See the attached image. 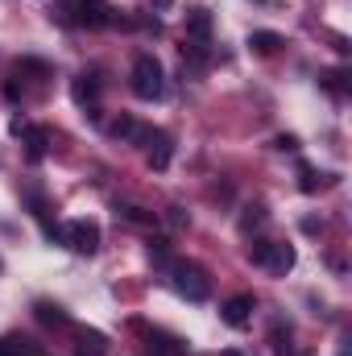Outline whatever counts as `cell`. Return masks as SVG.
I'll return each mask as SVG.
<instances>
[{
	"instance_id": "52a82bcc",
	"label": "cell",
	"mask_w": 352,
	"mask_h": 356,
	"mask_svg": "<svg viewBox=\"0 0 352 356\" xmlns=\"http://www.w3.org/2000/svg\"><path fill=\"white\" fill-rule=\"evenodd\" d=\"M99 91H104L99 71H79V75L71 79V95H75V104H83V108H91V104L99 99Z\"/></svg>"
},
{
	"instance_id": "6da1fadb",
	"label": "cell",
	"mask_w": 352,
	"mask_h": 356,
	"mask_svg": "<svg viewBox=\"0 0 352 356\" xmlns=\"http://www.w3.org/2000/svg\"><path fill=\"white\" fill-rule=\"evenodd\" d=\"M129 88H133L137 99H145V104L162 99V91H166V71H162V63H158L154 54H137L133 75H129Z\"/></svg>"
},
{
	"instance_id": "ffe728a7",
	"label": "cell",
	"mask_w": 352,
	"mask_h": 356,
	"mask_svg": "<svg viewBox=\"0 0 352 356\" xmlns=\"http://www.w3.org/2000/svg\"><path fill=\"white\" fill-rule=\"evenodd\" d=\"M269 340H273V353L278 356H290V327L282 332V323H278V327L269 332Z\"/></svg>"
},
{
	"instance_id": "8fae6325",
	"label": "cell",
	"mask_w": 352,
	"mask_h": 356,
	"mask_svg": "<svg viewBox=\"0 0 352 356\" xmlns=\"http://www.w3.org/2000/svg\"><path fill=\"white\" fill-rule=\"evenodd\" d=\"M75 356H108V340L99 332H79L75 340Z\"/></svg>"
},
{
	"instance_id": "9c48e42d",
	"label": "cell",
	"mask_w": 352,
	"mask_h": 356,
	"mask_svg": "<svg viewBox=\"0 0 352 356\" xmlns=\"http://www.w3.org/2000/svg\"><path fill=\"white\" fill-rule=\"evenodd\" d=\"M33 315H38V323H46V327H67V323H71V315H67L58 302H50V298H38V302H33Z\"/></svg>"
},
{
	"instance_id": "7c38bea8",
	"label": "cell",
	"mask_w": 352,
	"mask_h": 356,
	"mask_svg": "<svg viewBox=\"0 0 352 356\" xmlns=\"http://www.w3.org/2000/svg\"><path fill=\"white\" fill-rule=\"evenodd\" d=\"M25 141H29V162H42L46 158V145H50V133L38 129V124H25Z\"/></svg>"
},
{
	"instance_id": "d4e9b609",
	"label": "cell",
	"mask_w": 352,
	"mask_h": 356,
	"mask_svg": "<svg viewBox=\"0 0 352 356\" xmlns=\"http://www.w3.org/2000/svg\"><path fill=\"white\" fill-rule=\"evenodd\" d=\"M220 356H245V353H241V348H224Z\"/></svg>"
},
{
	"instance_id": "3957f363",
	"label": "cell",
	"mask_w": 352,
	"mask_h": 356,
	"mask_svg": "<svg viewBox=\"0 0 352 356\" xmlns=\"http://www.w3.org/2000/svg\"><path fill=\"white\" fill-rule=\"evenodd\" d=\"M249 261L269 269V273H290L294 269V249L290 245H278V241H253L249 245Z\"/></svg>"
},
{
	"instance_id": "ac0fdd59",
	"label": "cell",
	"mask_w": 352,
	"mask_h": 356,
	"mask_svg": "<svg viewBox=\"0 0 352 356\" xmlns=\"http://www.w3.org/2000/svg\"><path fill=\"white\" fill-rule=\"evenodd\" d=\"M344 79H349V71H328V75H323V88L332 91V95H344V91H349Z\"/></svg>"
},
{
	"instance_id": "cb8c5ba5",
	"label": "cell",
	"mask_w": 352,
	"mask_h": 356,
	"mask_svg": "<svg viewBox=\"0 0 352 356\" xmlns=\"http://www.w3.org/2000/svg\"><path fill=\"white\" fill-rule=\"evenodd\" d=\"M273 145H278L282 154H294V149H298V137H290V133H282V137H278Z\"/></svg>"
},
{
	"instance_id": "5b68a950",
	"label": "cell",
	"mask_w": 352,
	"mask_h": 356,
	"mask_svg": "<svg viewBox=\"0 0 352 356\" xmlns=\"http://www.w3.org/2000/svg\"><path fill=\"white\" fill-rule=\"evenodd\" d=\"M145 162L154 166V170H166L170 166V158H175V137L166 133V129H145Z\"/></svg>"
},
{
	"instance_id": "5bb4252c",
	"label": "cell",
	"mask_w": 352,
	"mask_h": 356,
	"mask_svg": "<svg viewBox=\"0 0 352 356\" xmlns=\"http://www.w3.org/2000/svg\"><path fill=\"white\" fill-rule=\"evenodd\" d=\"M112 137H120V141H141V137H145V129H141L133 116H120V120L112 124Z\"/></svg>"
},
{
	"instance_id": "e0dca14e",
	"label": "cell",
	"mask_w": 352,
	"mask_h": 356,
	"mask_svg": "<svg viewBox=\"0 0 352 356\" xmlns=\"http://www.w3.org/2000/svg\"><path fill=\"white\" fill-rule=\"evenodd\" d=\"M262 220H265V207H262V203L245 207V216H241V232H253V228H257Z\"/></svg>"
},
{
	"instance_id": "7a4b0ae2",
	"label": "cell",
	"mask_w": 352,
	"mask_h": 356,
	"mask_svg": "<svg viewBox=\"0 0 352 356\" xmlns=\"http://www.w3.org/2000/svg\"><path fill=\"white\" fill-rule=\"evenodd\" d=\"M170 282H175L178 294L191 298V302H207V294H211V277L199 266H191V261H170Z\"/></svg>"
},
{
	"instance_id": "603a6c76",
	"label": "cell",
	"mask_w": 352,
	"mask_h": 356,
	"mask_svg": "<svg viewBox=\"0 0 352 356\" xmlns=\"http://www.w3.org/2000/svg\"><path fill=\"white\" fill-rule=\"evenodd\" d=\"M166 220H170V228H186V224H191V216H186L182 207H170V216H166Z\"/></svg>"
},
{
	"instance_id": "ba28073f",
	"label": "cell",
	"mask_w": 352,
	"mask_h": 356,
	"mask_svg": "<svg viewBox=\"0 0 352 356\" xmlns=\"http://www.w3.org/2000/svg\"><path fill=\"white\" fill-rule=\"evenodd\" d=\"M249 315H253V294H232V298L220 307V319H224L228 327H245Z\"/></svg>"
},
{
	"instance_id": "44dd1931",
	"label": "cell",
	"mask_w": 352,
	"mask_h": 356,
	"mask_svg": "<svg viewBox=\"0 0 352 356\" xmlns=\"http://www.w3.org/2000/svg\"><path fill=\"white\" fill-rule=\"evenodd\" d=\"M150 257H154V261H170V241H166V236H154V241H150Z\"/></svg>"
},
{
	"instance_id": "d6986e66",
	"label": "cell",
	"mask_w": 352,
	"mask_h": 356,
	"mask_svg": "<svg viewBox=\"0 0 352 356\" xmlns=\"http://www.w3.org/2000/svg\"><path fill=\"white\" fill-rule=\"evenodd\" d=\"M120 211H125V220H133V224H154V220H158L154 211H145V207H137V203H125Z\"/></svg>"
},
{
	"instance_id": "8992f818",
	"label": "cell",
	"mask_w": 352,
	"mask_h": 356,
	"mask_svg": "<svg viewBox=\"0 0 352 356\" xmlns=\"http://www.w3.org/2000/svg\"><path fill=\"white\" fill-rule=\"evenodd\" d=\"M67 236H63V245H71L75 253H95L99 249V224H91V220H75V224H67L63 228Z\"/></svg>"
},
{
	"instance_id": "7402d4cb",
	"label": "cell",
	"mask_w": 352,
	"mask_h": 356,
	"mask_svg": "<svg viewBox=\"0 0 352 356\" xmlns=\"http://www.w3.org/2000/svg\"><path fill=\"white\" fill-rule=\"evenodd\" d=\"M298 186H303V191H307V195H311V191H319V178H315V170H311V166H307V162H303V166H298Z\"/></svg>"
},
{
	"instance_id": "4fadbf2b",
	"label": "cell",
	"mask_w": 352,
	"mask_h": 356,
	"mask_svg": "<svg viewBox=\"0 0 352 356\" xmlns=\"http://www.w3.org/2000/svg\"><path fill=\"white\" fill-rule=\"evenodd\" d=\"M278 46H282V38H278V33H269V29H257V33H249V50H253V54H262V58L278 54Z\"/></svg>"
},
{
	"instance_id": "30bf717a",
	"label": "cell",
	"mask_w": 352,
	"mask_h": 356,
	"mask_svg": "<svg viewBox=\"0 0 352 356\" xmlns=\"http://www.w3.org/2000/svg\"><path fill=\"white\" fill-rule=\"evenodd\" d=\"M186 33H191L199 46H207V38H211V13H207V8H191V13H186Z\"/></svg>"
},
{
	"instance_id": "277c9868",
	"label": "cell",
	"mask_w": 352,
	"mask_h": 356,
	"mask_svg": "<svg viewBox=\"0 0 352 356\" xmlns=\"http://www.w3.org/2000/svg\"><path fill=\"white\" fill-rule=\"evenodd\" d=\"M67 13H71V21L83 25V29H104V25H112L108 0H67Z\"/></svg>"
},
{
	"instance_id": "2e32d148",
	"label": "cell",
	"mask_w": 352,
	"mask_h": 356,
	"mask_svg": "<svg viewBox=\"0 0 352 356\" xmlns=\"http://www.w3.org/2000/svg\"><path fill=\"white\" fill-rule=\"evenodd\" d=\"M150 344H154L162 356H182V353H186V348H182L178 340H170V336H150Z\"/></svg>"
},
{
	"instance_id": "484cf974",
	"label": "cell",
	"mask_w": 352,
	"mask_h": 356,
	"mask_svg": "<svg viewBox=\"0 0 352 356\" xmlns=\"http://www.w3.org/2000/svg\"><path fill=\"white\" fill-rule=\"evenodd\" d=\"M0 356H13V353H8V344H4V340H0Z\"/></svg>"
},
{
	"instance_id": "9a60e30c",
	"label": "cell",
	"mask_w": 352,
	"mask_h": 356,
	"mask_svg": "<svg viewBox=\"0 0 352 356\" xmlns=\"http://www.w3.org/2000/svg\"><path fill=\"white\" fill-rule=\"evenodd\" d=\"M4 344H8V353L13 356H46L33 340H25V336H4Z\"/></svg>"
}]
</instances>
